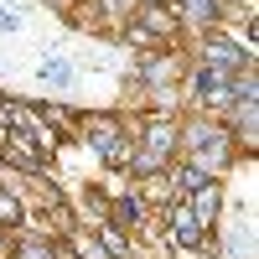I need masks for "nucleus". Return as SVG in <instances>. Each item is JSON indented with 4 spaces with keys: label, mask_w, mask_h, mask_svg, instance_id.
Masks as SVG:
<instances>
[{
    "label": "nucleus",
    "mask_w": 259,
    "mask_h": 259,
    "mask_svg": "<svg viewBox=\"0 0 259 259\" xmlns=\"http://www.w3.org/2000/svg\"><path fill=\"white\" fill-rule=\"evenodd\" d=\"M0 259H6V249H0Z\"/></svg>",
    "instance_id": "obj_14"
},
{
    "label": "nucleus",
    "mask_w": 259,
    "mask_h": 259,
    "mask_svg": "<svg viewBox=\"0 0 259 259\" xmlns=\"http://www.w3.org/2000/svg\"><path fill=\"white\" fill-rule=\"evenodd\" d=\"M228 83H233L228 68H202V73H197V99H207V104H212V99H223Z\"/></svg>",
    "instance_id": "obj_5"
},
{
    "label": "nucleus",
    "mask_w": 259,
    "mask_h": 259,
    "mask_svg": "<svg viewBox=\"0 0 259 259\" xmlns=\"http://www.w3.org/2000/svg\"><path fill=\"white\" fill-rule=\"evenodd\" d=\"M166 150H171V130H166V124H150V130H145V150H140V156H130V166H135L140 177H150Z\"/></svg>",
    "instance_id": "obj_2"
},
{
    "label": "nucleus",
    "mask_w": 259,
    "mask_h": 259,
    "mask_svg": "<svg viewBox=\"0 0 259 259\" xmlns=\"http://www.w3.org/2000/svg\"><path fill=\"white\" fill-rule=\"evenodd\" d=\"M171 244L177 249H197L202 244V223L192 218V207H171Z\"/></svg>",
    "instance_id": "obj_3"
},
{
    "label": "nucleus",
    "mask_w": 259,
    "mask_h": 259,
    "mask_svg": "<svg viewBox=\"0 0 259 259\" xmlns=\"http://www.w3.org/2000/svg\"><path fill=\"white\" fill-rule=\"evenodd\" d=\"M89 140H94V150H99L109 166H124V161H130V145H124V135H119V124H114V119L94 114V119H89Z\"/></svg>",
    "instance_id": "obj_1"
},
{
    "label": "nucleus",
    "mask_w": 259,
    "mask_h": 259,
    "mask_svg": "<svg viewBox=\"0 0 259 259\" xmlns=\"http://www.w3.org/2000/svg\"><path fill=\"white\" fill-rule=\"evenodd\" d=\"M21 259H52V249H47V244H26V249H21Z\"/></svg>",
    "instance_id": "obj_11"
},
{
    "label": "nucleus",
    "mask_w": 259,
    "mask_h": 259,
    "mask_svg": "<svg viewBox=\"0 0 259 259\" xmlns=\"http://www.w3.org/2000/svg\"><path fill=\"white\" fill-rule=\"evenodd\" d=\"M192 145H197V156H202V171H212V166L223 161V145H228V140H223V130H207V124H202L197 135H192Z\"/></svg>",
    "instance_id": "obj_4"
},
{
    "label": "nucleus",
    "mask_w": 259,
    "mask_h": 259,
    "mask_svg": "<svg viewBox=\"0 0 259 259\" xmlns=\"http://www.w3.org/2000/svg\"><path fill=\"white\" fill-rule=\"evenodd\" d=\"M207 57H212V68H228V73L244 62V52L233 47V41H223V36H218V41H207Z\"/></svg>",
    "instance_id": "obj_7"
},
{
    "label": "nucleus",
    "mask_w": 259,
    "mask_h": 259,
    "mask_svg": "<svg viewBox=\"0 0 259 259\" xmlns=\"http://www.w3.org/2000/svg\"><path fill=\"white\" fill-rule=\"evenodd\" d=\"M114 212H119V223H135V218H140V197H124Z\"/></svg>",
    "instance_id": "obj_10"
},
{
    "label": "nucleus",
    "mask_w": 259,
    "mask_h": 259,
    "mask_svg": "<svg viewBox=\"0 0 259 259\" xmlns=\"http://www.w3.org/2000/svg\"><path fill=\"white\" fill-rule=\"evenodd\" d=\"M0 223H6V228H16V223H21V202H16V197H6V192H0Z\"/></svg>",
    "instance_id": "obj_9"
},
{
    "label": "nucleus",
    "mask_w": 259,
    "mask_h": 259,
    "mask_svg": "<svg viewBox=\"0 0 259 259\" xmlns=\"http://www.w3.org/2000/svg\"><path fill=\"white\" fill-rule=\"evenodd\" d=\"M192 218H197V223H207L212 218V207H218V182H202V187H192Z\"/></svg>",
    "instance_id": "obj_6"
},
{
    "label": "nucleus",
    "mask_w": 259,
    "mask_h": 259,
    "mask_svg": "<svg viewBox=\"0 0 259 259\" xmlns=\"http://www.w3.org/2000/svg\"><path fill=\"white\" fill-rule=\"evenodd\" d=\"M41 73H47V78H57V83H68V62H47Z\"/></svg>",
    "instance_id": "obj_12"
},
{
    "label": "nucleus",
    "mask_w": 259,
    "mask_h": 259,
    "mask_svg": "<svg viewBox=\"0 0 259 259\" xmlns=\"http://www.w3.org/2000/svg\"><path fill=\"white\" fill-rule=\"evenodd\" d=\"M182 16L192 21V26H207V21L218 16V6H212V0H182Z\"/></svg>",
    "instance_id": "obj_8"
},
{
    "label": "nucleus",
    "mask_w": 259,
    "mask_h": 259,
    "mask_svg": "<svg viewBox=\"0 0 259 259\" xmlns=\"http://www.w3.org/2000/svg\"><path fill=\"white\" fill-rule=\"evenodd\" d=\"M16 26H21V21H16L11 11H0V31H16Z\"/></svg>",
    "instance_id": "obj_13"
}]
</instances>
